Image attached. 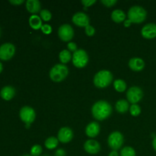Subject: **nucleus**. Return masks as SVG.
<instances>
[{"mask_svg":"<svg viewBox=\"0 0 156 156\" xmlns=\"http://www.w3.org/2000/svg\"><path fill=\"white\" fill-rule=\"evenodd\" d=\"M43 149L41 145H34L30 149V155L31 156H40L42 154Z\"/></svg>","mask_w":156,"mask_h":156,"instance_id":"a878e982","label":"nucleus"},{"mask_svg":"<svg viewBox=\"0 0 156 156\" xmlns=\"http://www.w3.org/2000/svg\"><path fill=\"white\" fill-rule=\"evenodd\" d=\"M120 156H136V153L133 148L130 146H125L121 149V152L120 154Z\"/></svg>","mask_w":156,"mask_h":156,"instance_id":"393cba45","label":"nucleus"},{"mask_svg":"<svg viewBox=\"0 0 156 156\" xmlns=\"http://www.w3.org/2000/svg\"><path fill=\"white\" fill-rule=\"evenodd\" d=\"M29 24H30V27L34 30H39L43 25L42 19L38 15H32L29 18Z\"/></svg>","mask_w":156,"mask_h":156,"instance_id":"6ab92c4d","label":"nucleus"},{"mask_svg":"<svg viewBox=\"0 0 156 156\" xmlns=\"http://www.w3.org/2000/svg\"><path fill=\"white\" fill-rule=\"evenodd\" d=\"M73 132L69 127L64 126L62 127L58 132L57 139L59 142L62 143H68L73 140Z\"/></svg>","mask_w":156,"mask_h":156,"instance_id":"f8f14e48","label":"nucleus"},{"mask_svg":"<svg viewBox=\"0 0 156 156\" xmlns=\"http://www.w3.org/2000/svg\"><path fill=\"white\" fill-rule=\"evenodd\" d=\"M9 2L12 5H21L22 3L24 2V0H10Z\"/></svg>","mask_w":156,"mask_h":156,"instance_id":"f704fd0d","label":"nucleus"},{"mask_svg":"<svg viewBox=\"0 0 156 156\" xmlns=\"http://www.w3.org/2000/svg\"><path fill=\"white\" fill-rule=\"evenodd\" d=\"M115 108L117 112L120 113V114H125L129 110V102H128V101L123 100V99L119 100L116 103Z\"/></svg>","mask_w":156,"mask_h":156,"instance_id":"412c9836","label":"nucleus"},{"mask_svg":"<svg viewBox=\"0 0 156 156\" xmlns=\"http://www.w3.org/2000/svg\"><path fill=\"white\" fill-rule=\"evenodd\" d=\"M41 30H42V32L45 34H50L52 32V27L50 25V24H43L42 27H41Z\"/></svg>","mask_w":156,"mask_h":156,"instance_id":"7c9ffc66","label":"nucleus"},{"mask_svg":"<svg viewBox=\"0 0 156 156\" xmlns=\"http://www.w3.org/2000/svg\"><path fill=\"white\" fill-rule=\"evenodd\" d=\"M126 18V15L125 12L120 9H115L111 13V18L116 23H121L125 21Z\"/></svg>","mask_w":156,"mask_h":156,"instance_id":"aec40b11","label":"nucleus"},{"mask_svg":"<svg viewBox=\"0 0 156 156\" xmlns=\"http://www.w3.org/2000/svg\"><path fill=\"white\" fill-rule=\"evenodd\" d=\"M95 2V0H82V4L83 5L84 8L85 9L90 7V6H92Z\"/></svg>","mask_w":156,"mask_h":156,"instance_id":"473e14b6","label":"nucleus"},{"mask_svg":"<svg viewBox=\"0 0 156 156\" xmlns=\"http://www.w3.org/2000/svg\"><path fill=\"white\" fill-rule=\"evenodd\" d=\"M126 98H127L128 102L131 103L132 105H136L138 102H140L143 99V90L140 87H131L126 91Z\"/></svg>","mask_w":156,"mask_h":156,"instance_id":"6e6552de","label":"nucleus"},{"mask_svg":"<svg viewBox=\"0 0 156 156\" xmlns=\"http://www.w3.org/2000/svg\"><path fill=\"white\" fill-rule=\"evenodd\" d=\"M129 67L134 72H140L145 68V62L143 59L139 57H134L129 59Z\"/></svg>","mask_w":156,"mask_h":156,"instance_id":"dca6fc26","label":"nucleus"},{"mask_svg":"<svg viewBox=\"0 0 156 156\" xmlns=\"http://www.w3.org/2000/svg\"><path fill=\"white\" fill-rule=\"evenodd\" d=\"M15 95V89L11 85H6L3 87L0 91V96L4 100L9 101L14 98Z\"/></svg>","mask_w":156,"mask_h":156,"instance_id":"a211bd4d","label":"nucleus"},{"mask_svg":"<svg viewBox=\"0 0 156 156\" xmlns=\"http://www.w3.org/2000/svg\"><path fill=\"white\" fill-rule=\"evenodd\" d=\"M100 130V125L97 122H91L85 128V134L90 138H94L98 136Z\"/></svg>","mask_w":156,"mask_h":156,"instance_id":"2eb2a0df","label":"nucleus"},{"mask_svg":"<svg viewBox=\"0 0 156 156\" xmlns=\"http://www.w3.org/2000/svg\"><path fill=\"white\" fill-rule=\"evenodd\" d=\"M112 106L106 101H98L93 105L91 108V114L94 119L97 120H106L112 114Z\"/></svg>","mask_w":156,"mask_h":156,"instance_id":"f257e3e1","label":"nucleus"},{"mask_svg":"<svg viewBox=\"0 0 156 156\" xmlns=\"http://www.w3.org/2000/svg\"><path fill=\"white\" fill-rule=\"evenodd\" d=\"M26 9L30 13L37 15L41 12V4L38 0H27L26 2Z\"/></svg>","mask_w":156,"mask_h":156,"instance_id":"f3484780","label":"nucleus"},{"mask_svg":"<svg viewBox=\"0 0 156 156\" xmlns=\"http://www.w3.org/2000/svg\"><path fill=\"white\" fill-rule=\"evenodd\" d=\"M3 69V66H2V63L1 62H0V73H2V71Z\"/></svg>","mask_w":156,"mask_h":156,"instance_id":"58836bf2","label":"nucleus"},{"mask_svg":"<svg viewBox=\"0 0 156 156\" xmlns=\"http://www.w3.org/2000/svg\"><path fill=\"white\" fill-rule=\"evenodd\" d=\"M67 48L69 49V51L73 52V53H75V52L79 50L77 47V44L74 42L68 43V44H67Z\"/></svg>","mask_w":156,"mask_h":156,"instance_id":"2f4dec72","label":"nucleus"},{"mask_svg":"<svg viewBox=\"0 0 156 156\" xmlns=\"http://www.w3.org/2000/svg\"><path fill=\"white\" fill-rule=\"evenodd\" d=\"M113 81V75L108 70H101L94 76L93 82L94 86L98 88H107Z\"/></svg>","mask_w":156,"mask_h":156,"instance_id":"7ed1b4c3","label":"nucleus"},{"mask_svg":"<svg viewBox=\"0 0 156 156\" xmlns=\"http://www.w3.org/2000/svg\"><path fill=\"white\" fill-rule=\"evenodd\" d=\"M152 147H153L154 150L156 152V136H155V138L152 140Z\"/></svg>","mask_w":156,"mask_h":156,"instance_id":"4c0bfd02","label":"nucleus"},{"mask_svg":"<svg viewBox=\"0 0 156 156\" xmlns=\"http://www.w3.org/2000/svg\"><path fill=\"white\" fill-rule=\"evenodd\" d=\"M84 149L91 155H95L101 151V145L94 140H88L84 143Z\"/></svg>","mask_w":156,"mask_h":156,"instance_id":"4468645a","label":"nucleus"},{"mask_svg":"<svg viewBox=\"0 0 156 156\" xmlns=\"http://www.w3.org/2000/svg\"><path fill=\"white\" fill-rule=\"evenodd\" d=\"M128 19L134 24H141L147 17V12L144 8L140 5H134L128 11Z\"/></svg>","mask_w":156,"mask_h":156,"instance_id":"f03ea898","label":"nucleus"},{"mask_svg":"<svg viewBox=\"0 0 156 156\" xmlns=\"http://www.w3.org/2000/svg\"><path fill=\"white\" fill-rule=\"evenodd\" d=\"M124 142L123 134L118 131L111 133L108 139V144L112 150L117 151L122 147Z\"/></svg>","mask_w":156,"mask_h":156,"instance_id":"423d86ee","label":"nucleus"},{"mask_svg":"<svg viewBox=\"0 0 156 156\" xmlns=\"http://www.w3.org/2000/svg\"><path fill=\"white\" fill-rule=\"evenodd\" d=\"M58 36L64 42H71L74 37V30L69 24H64L58 29Z\"/></svg>","mask_w":156,"mask_h":156,"instance_id":"1a4fd4ad","label":"nucleus"},{"mask_svg":"<svg viewBox=\"0 0 156 156\" xmlns=\"http://www.w3.org/2000/svg\"><path fill=\"white\" fill-rule=\"evenodd\" d=\"M66 152L64 149H59L56 151L55 152V156H66Z\"/></svg>","mask_w":156,"mask_h":156,"instance_id":"72a5a7b5","label":"nucleus"},{"mask_svg":"<svg viewBox=\"0 0 156 156\" xmlns=\"http://www.w3.org/2000/svg\"><path fill=\"white\" fill-rule=\"evenodd\" d=\"M101 2L106 7L111 8L117 4V0H102V1H101Z\"/></svg>","mask_w":156,"mask_h":156,"instance_id":"c756f323","label":"nucleus"},{"mask_svg":"<svg viewBox=\"0 0 156 156\" xmlns=\"http://www.w3.org/2000/svg\"><path fill=\"white\" fill-rule=\"evenodd\" d=\"M89 57L86 51L82 49H79L77 51L73 53V63L76 68L82 69L85 67L88 64Z\"/></svg>","mask_w":156,"mask_h":156,"instance_id":"39448f33","label":"nucleus"},{"mask_svg":"<svg viewBox=\"0 0 156 156\" xmlns=\"http://www.w3.org/2000/svg\"><path fill=\"white\" fill-rule=\"evenodd\" d=\"M131 24H132V22H131L129 19H126L124 21V27H129V26L131 25Z\"/></svg>","mask_w":156,"mask_h":156,"instance_id":"c9c22d12","label":"nucleus"},{"mask_svg":"<svg viewBox=\"0 0 156 156\" xmlns=\"http://www.w3.org/2000/svg\"><path fill=\"white\" fill-rule=\"evenodd\" d=\"M85 34H86L88 37H92L94 36V34H95V29H94V27H92V26L89 24V25L87 26V27H85Z\"/></svg>","mask_w":156,"mask_h":156,"instance_id":"c85d7f7f","label":"nucleus"},{"mask_svg":"<svg viewBox=\"0 0 156 156\" xmlns=\"http://www.w3.org/2000/svg\"><path fill=\"white\" fill-rule=\"evenodd\" d=\"M22 156H31L30 155H22Z\"/></svg>","mask_w":156,"mask_h":156,"instance_id":"ea45409f","label":"nucleus"},{"mask_svg":"<svg viewBox=\"0 0 156 156\" xmlns=\"http://www.w3.org/2000/svg\"><path fill=\"white\" fill-rule=\"evenodd\" d=\"M129 113L133 117H137L141 114V108L138 105H132L129 107Z\"/></svg>","mask_w":156,"mask_h":156,"instance_id":"bb28decb","label":"nucleus"},{"mask_svg":"<svg viewBox=\"0 0 156 156\" xmlns=\"http://www.w3.org/2000/svg\"><path fill=\"white\" fill-rule=\"evenodd\" d=\"M141 34L146 39H154L156 37V24L149 23L143 27Z\"/></svg>","mask_w":156,"mask_h":156,"instance_id":"ddd939ff","label":"nucleus"},{"mask_svg":"<svg viewBox=\"0 0 156 156\" xmlns=\"http://www.w3.org/2000/svg\"><path fill=\"white\" fill-rule=\"evenodd\" d=\"M15 53V47L11 43H5L0 46V59L9 60Z\"/></svg>","mask_w":156,"mask_h":156,"instance_id":"9d476101","label":"nucleus"},{"mask_svg":"<svg viewBox=\"0 0 156 156\" xmlns=\"http://www.w3.org/2000/svg\"><path fill=\"white\" fill-rule=\"evenodd\" d=\"M40 15H41V18L45 21H49L51 20L52 18V14L47 9H43L40 12Z\"/></svg>","mask_w":156,"mask_h":156,"instance_id":"cd10ccee","label":"nucleus"},{"mask_svg":"<svg viewBox=\"0 0 156 156\" xmlns=\"http://www.w3.org/2000/svg\"><path fill=\"white\" fill-rule=\"evenodd\" d=\"M108 156H120L119 155L118 152H117V151H111V152H110V154L108 155Z\"/></svg>","mask_w":156,"mask_h":156,"instance_id":"e433bc0d","label":"nucleus"},{"mask_svg":"<svg viewBox=\"0 0 156 156\" xmlns=\"http://www.w3.org/2000/svg\"><path fill=\"white\" fill-rule=\"evenodd\" d=\"M19 116L21 120L26 125H30L36 119V112L30 107L24 106L20 110Z\"/></svg>","mask_w":156,"mask_h":156,"instance_id":"0eeeda50","label":"nucleus"},{"mask_svg":"<svg viewBox=\"0 0 156 156\" xmlns=\"http://www.w3.org/2000/svg\"><path fill=\"white\" fill-rule=\"evenodd\" d=\"M69 75V69L64 64H56L50 71V78L53 82H60Z\"/></svg>","mask_w":156,"mask_h":156,"instance_id":"20e7f679","label":"nucleus"},{"mask_svg":"<svg viewBox=\"0 0 156 156\" xmlns=\"http://www.w3.org/2000/svg\"><path fill=\"white\" fill-rule=\"evenodd\" d=\"M59 59L62 64L65 65L73 59V55H72L71 52L69 51L68 50H63L59 53Z\"/></svg>","mask_w":156,"mask_h":156,"instance_id":"4be33fe9","label":"nucleus"},{"mask_svg":"<svg viewBox=\"0 0 156 156\" xmlns=\"http://www.w3.org/2000/svg\"><path fill=\"white\" fill-rule=\"evenodd\" d=\"M58 144H59V140H58V139L56 137L54 136H50L49 138H47L46 140L45 143H44L46 148L50 149V150L56 149L58 146Z\"/></svg>","mask_w":156,"mask_h":156,"instance_id":"5701e85b","label":"nucleus"},{"mask_svg":"<svg viewBox=\"0 0 156 156\" xmlns=\"http://www.w3.org/2000/svg\"><path fill=\"white\" fill-rule=\"evenodd\" d=\"M0 36H1V27H0Z\"/></svg>","mask_w":156,"mask_h":156,"instance_id":"a19ab883","label":"nucleus"},{"mask_svg":"<svg viewBox=\"0 0 156 156\" xmlns=\"http://www.w3.org/2000/svg\"><path fill=\"white\" fill-rule=\"evenodd\" d=\"M43 156H50V155H43Z\"/></svg>","mask_w":156,"mask_h":156,"instance_id":"79ce46f5","label":"nucleus"},{"mask_svg":"<svg viewBox=\"0 0 156 156\" xmlns=\"http://www.w3.org/2000/svg\"><path fill=\"white\" fill-rule=\"evenodd\" d=\"M114 87L117 92H123L126 89V83L123 79H117L114 82Z\"/></svg>","mask_w":156,"mask_h":156,"instance_id":"b1692460","label":"nucleus"},{"mask_svg":"<svg viewBox=\"0 0 156 156\" xmlns=\"http://www.w3.org/2000/svg\"><path fill=\"white\" fill-rule=\"evenodd\" d=\"M73 24L81 27H86L90 24V18L85 13L79 12L75 14L72 18Z\"/></svg>","mask_w":156,"mask_h":156,"instance_id":"9b49d317","label":"nucleus"}]
</instances>
